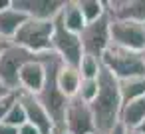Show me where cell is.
I'll use <instances>...</instances> for the list:
<instances>
[{
  "mask_svg": "<svg viewBox=\"0 0 145 134\" xmlns=\"http://www.w3.org/2000/svg\"><path fill=\"white\" fill-rule=\"evenodd\" d=\"M95 134H99V132H95Z\"/></svg>",
  "mask_w": 145,
  "mask_h": 134,
  "instance_id": "obj_33",
  "label": "cell"
},
{
  "mask_svg": "<svg viewBox=\"0 0 145 134\" xmlns=\"http://www.w3.org/2000/svg\"><path fill=\"white\" fill-rule=\"evenodd\" d=\"M97 82H99V90L95 100L89 104V108L93 112L95 130L99 134H109L121 120V110H123L121 88H119V80L107 68H101Z\"/></svg>",
  "mask_w": 145,
  "mask_h": 134,
  "instance_id": "obj_1",
  "label": "cell"
},
{
  "mask_svg": "<svg viewBox=\"0 0 145 134\" xmlns=\"http://www.w3.org/2000/svg\"><path fill=\"white\" fill-rule=\"evenodd\" d=\"M0 134H18V128L16 126H10L6 122H0Z\"/></svg>",
  "mask_w": 145,
  "mask_h": 134,
  "instance_id": "obj_25",
  "label": "cell"
},
{
  "mask_svg": "<svg viewBox=\"0 0 145 134\" xmlns=\"http://www.w3.org/2000/svg\"><path fill=\"white\" fill-rule=\"evenodd\" d=\"M56 20H38V18H28L26 24L18 30L14 36V44L26 48L28 52L40 56L46 52H52V36H54Z\"/></svg>",
  "mask_w": 145,
  "mask_h": 134,
  "instance_id": "obj_4",
  "label": "cell"
},
{
  "mask_svg": "<svg viewBox=\"0 0 145 134\" xmlns=\"http://www.w3.org/2000/svg\"><path fill=\"white\" fill-rule=\"evenodd\" d=\"M97 90H99V82H97V80H84V78H82L78 98H82L84 102L91 104V102L95 100V96H97Z\"/></svg>",
  "mask_w": 145,
  "mask_h": 134,
  "instance_id": "obj_22",
  "label": "cell"
},
{
  "mask_svg": "<svg viewBox=\"0 0 145 134\" xmlns=\"http://www.w3.org/2000/svg\"><path fill=\"white\" fill-rule=\"evenodd\" d=\"M4 122H6V124H10V126H16V128H20V126H24V124L28 122V118H26V110H24L22 102L18 100V94H16V102L12 104L10 112L6 114Z\"/></svg>",
  "mask_w": 145,
  "mask_h": 134,
  "instance_id": "obj_21",
  "label": "cell"
},
{
  "mask_svg": "<svg viewBox=\"0 0 145 134\" xmlns=\"http://www.w3.org/2000/svg\"><path fill=\"white\" fill-rule=\"evenodd\" d=\"M109 134H127V128H125V126L119 122V124H117V126H115V128H113Z\"/></svg>",
  "mask_w": 145,
  "mask_h": 134,
  "instance_id": "obj_27",
  "label": "cell"
},
{
  "mask_svg": "<svg viewBox=\"0 0 145 134\" xmlns=\"http://www.w3.org/2000/svg\"><path fill=\"white\" fill-rule=\"evenodd\" d=\"M143 120H145V96L123 104L121 120H119V122H121L127 130H137V128L143 124Z\"/></svg>",
  "mask_w": 145,
  "mask_h": 134,
  "instance_id": "obj_17",
  "label": "cell"
},
{
  "mask_svg": "<svg viewBox=\"0 0 145 134\" xmlns=\"http://www.w3.org/2000/svg\"><path fill=\"white\" fill-rule=\"evenodd\" d=\"M46 84V64L42 62V58L38 56L36 60L28 62L22 70H20V90L30 92V94H40V90ZM18 90V92H20Z\"/></svg>",
  "mask_w": 145,
  "mask_h": 134,
  "instance_id": "obj_13",
  "label": "cell"
},
{
  "mask_svg": "<svg viewBox=\"0 0 145 134\" xmlns=\"http://www.w3.org/2000/svg\"><path fill=\"white\" fill-rule=\"evenodd\" d=\"M10 94H14V92H12V90H10V88H8V86L2 82V80H0V98H4V96H10Z\"/></svg>",
  "mask_w": 145,
  "mask_h": 134,
  "instance_id": "obj_26",
  "label": "cell"
},
{
  "mask_svg": "<svg viewBox=\"0 0 145 134\" xmlns=\"http://www.w3.org/2000/svg\"><path fill=\"white\" fill-rule=\"evenodd\" d=\"M101 68H103V64H101V60H99V58L84 54L82 64H80V68H78V70H80V74H82V78H84V80H97V78H99V72H101Z\"/></svg>",
  "mask_w": 145,
  "mask_h": 134,
  "instance_id": "obj_20",
  "label": "cell"
},
{
  "mask_svg": "<svg viewBox=\"0 0 145 134\" xmlns=\"http://www.w3.org/2000/svg\"><path fill=\"white\" fill-rule=\"evenodd\" d=\"M141 56H143V60H145V50H143V52H141Z\"/></svg>",
  "mask_w": 145,
  "mask_h": 134,
  "instance_id": "obj_32",
  "label": "cell"
},
{
  "mask_svg": "<svg viewBox=\"0 0 145 134\" xmlns=\"http://www.w3.org/2000/svg\"><path fill=\"white\" fill-rule=\"evenodd\" d=\"M127 134H141V132H137V130H127Z\"/></svg>",
  "mask_w": 145,
  "mask_h": 134,
  "instance_id": "obj_31",
  "label": "cell"
},
{
  "mask_svg": "<svg viewBox=\"0 0 145 134\" xmlns=\"http://www.w3.org/2000/svg\"><path fill=\"white\" fill-rule=\"evenodd\" d=\"M36 58L38 56L28 52L26 48H22L14 42H8V46L2 52V58H0V80L12 92H18L20 90V70Z\"/></svg>",
  "mask_w": 145,
  "mask_h": 134,
  "instance_id": "obj_5",
  "label": "cell"
},
{
  "mask_svg": "<svg viewBox=\"0 0 145 134\" xmlns=\"http://www.w3.org/2000/svg\"><path fill=\"white\" fill-rule=\"evenodd\" d=\"M111 44L133 52L145 50V24L111 18Z\"/></svg>",
  "mask_w": 145,
  "mask_h": 134,
  "instance_id": "obj_8",
  "label": "cell"
},
{
  "mask_svg": "<svg viewBox=\"0 0 145 134\" xmlns=\"http://www.w3.org/2000/svg\"><path fill=\"white\" fill-rule=\"evenodd\" d=\"M64 6L66 0H14V8L38 20H56Z\"/></svg>",
  "mask_w": 145,
  "mask_h": 134,
  "instance_id": "obj_11",
  "label": "cell"
},
{
  "mask_svg": "<svg viewBox=\"0 0 145 134\" xmlns=\"http://www.w3.org/2000/svg\"><path fill=\"white\" fill-rule=\"evenodd\" d=\"M0 40H2V38H0Z\"/></svg>",
  "mask_w": 145,
  "mask_h": 134,
  "instance_id": "obj_34",
  "label": "cell"
},
{
  "mask_svg": "<svg viewBox=\"0 0 145 134\" xmlns=\"http://www.w3.org/2000/svg\"><path fill=\"white\" fill-rule=\"evenodd\" d=\"M52 50L64 60V64L80 68L82 58H84L82 38H80V34L70 32L58 18H56V28H54V36H52Z\"/></svg>",
  "mask_w": 145,
  "mask_h": 134,
  "instance_id": "obj_7",
  "label": "cell"
},
{
  "mask_svg": "<svg viewBox=\"0 0 145 134\" xmlns=\"http://www.w3.org/2000/svg\"><path fill=\"white\" fill-rule=\"evenodd\" d=\"M80 38H82L84 54L95 56L101 60L105 50L111 46V16H109V12L105 16H101L99 20L88 24L84 28V32L80 34Z\"/></svg>",
  "mask_w": 145,
  "mask_h": 134,
  "instance_id": "obj_6",
  "label": "cell"
},
{
  "mask_svg": "<svg viewBox=\"0 0 145 134\" xmlns=\"http://www.w3.org/2000/svg\"><path fill=\"white\" fill-rule=\"evenodd\" d=\"M18 100L22 102V106H24V110H26V118H28V122L34 124V126L40 130V134H52V130H54V122H52L48 110H46V108L42 106V102L38 100V96L20 90V92H18Z\"/></svg>",
  "mask_w": 145,
  "mask_h": 134,
  "instance_id": "obj_10",
  "label": "cell"
},
{
  "mask_svg": "<svg viewBox=\"0 0 145 134\" xmlns=\"http://www.w3.org/2000/svg\"><path fill=\"white\" fill-rule=\"evenodd\" d=\"M8 46V42L6 40H0V58H2V52H4V48Z\"/></svg>",
  "mask_w": 145,
  "mask_h": 134,
  "instance_id": "obj_29",
  "label": "cell"
},
{
  "mask_svg": "<svg viewBox=\"0 0 145 134\" xmlns=\"http://www.w3.org/2000/svg\"><path fill=\"white\" fill-rule=\"evenodd\" d=\"M119 88H121L123 104H127V102H131V100H137V98L145 96V76L123 80V82H119Z\"/></svg>",
  "mask_w": 145,
  "mask_h": 134,
  "instance_id": "obj_19",
  "label": "cell"
},
{
  "mask_svg": "<svg viewBox=\"0 0 145 134\" xmlns=\"http://www.w3.org/2000/svg\"><path fill=\"white\" fill-rule=\"evenodd\" d=\"M18 134H40V130H38L34 124L26 122L24 126H20V128H18Z\"/></svg>",
  "mask_w": 145,
  "mask_h": 134,
  "instance_id": "obj_24",
  "label": "cell"
},
{
  "mask_svg": "<svg viewBox=\"0 0 145 134\" xmlns=\"http://www.w3.org/2000/svg\"><path fill=\"white\" fill-rule=\"evenodd\" d=\"M52 134H70V132L66 130V126H54Z\"/></svg>",
  "mask_w": 145,
  "mask_h": 134,
  "instance_id": "obj_28",
  "label": "cell"
},
{
  "mask_svg": "<svg viewBox=\"0 0 145 134\" xmlns=\"http://www.w3.org/2000/svg\"><path fill=\"white\" fill-rule=\"evenodd\" d=\"M16 94H18V92H14V94H10V96H4V98H0V122H4L6 114L10 112L12 104L16 102Z\"/></svg>",
  "mask_w": 145,
  "mask_h": 134,
  "instance_id": "obj_23",
  "label": "cell"
},
{
  "mask_svg": "<svg viewBox=\"0 0 145 134\" xmlns=\"http://www.w3.org/2000/svg\"><path fill=\"white\" fill-rule=\"evenodd\" d=\"M137 132H141V134H145V120H143V124L137 128Z\"/></svg>",
  "mask_w": 145,
  "mask_h": 134,
  "instance_id": "obj_30",
  "label": "cell"
},
{
  "mask_svg": "<svg viewBox=\"0 0 145 134\" xmlns=\"http://www.w3.org/2000/svg\"><path fill=\"white\" fill-rule=\"evenodd\" d=\"M30 16L24 14L22 10L14 8V2H12V8L0 12V38L6 40V42H12L14 36L18 34V30L26 24Z\"/></svg>",
  "mask_w": 145,
  "mask_h": 134,
  "instance_id": "obj_14",
  "label": "cell"
},
{
  "mask_svg": "<svg viewBox=\"0 0 145 134\" xmlns=\"http://www.w3.org/2000/svg\"><path fill=\"white\" fill-rule=\"evenodd\" d=\"M78 4H80V10H82L88 24H91V22H95L101 16L107 14V2L105 0H78Z\"/></svg>",
  "mask_w": 145,
  "mask_h": 134,
  "instance_id": "obj_18",
  "label": "cell"
},
{
  "mask_svg": "<svg viewBox=\"0 0 145 134\" xmlns=\"http://www.w3.org/2000/svg\"><path fill=\"white\" fill-rule=\"evenodd\" d=\"M107 12L113 20L145 24V0H107Z\"/></svg>",
  "mask_w": 145,
  "mask_h": 134,
  "instance_id": "obj_12",
  "label": "cell"
},
{
  "mask_svg": "<svg viewBox=\"0 0 145 134\" xmlns=\"http://www.w3.org/2000/svg\"><path fill=\"white\" fill-rule=\"evenodd\" d=\"M80 84H82V74L78 68L74 66H68V64H62L60 70H58V86L60 90L64 92V96H68L70 100L78 96L80 92Z\"/></svg>",
  "mask_w": 145,
  "mask_h": 134,
  "instance_id": "obj_16",
  "label": "cell"
},
{
  "mask_svg": "<svg viewBox=\"0 0 145 134\" xmlns=\"http://www.w3.org/2000/svg\"><path fill=\"white\" fill-rule=\"evenodd\" d=\"M101 64L119 82L129 80V78L145 76V60H143L141 52H133V50L119 48V46H113V44L101 56Z\"/></svg>",
  "mask_w": 145,
  "mask_h": 134,
  "instance_id": "obj_3",
  "label": "cell"
},
{
  "mask_svg": "<svg viewBox=\"0 0 145 134\" xmlns=\"http://www.w3.org/2000/svg\"><path fill=\"white\" fill-rule=\"evenodd\" d=\"M58 20L74 34H82L84 28L88 26L82 10H80V4H78V0H66V6L62 10V14L58 16Z\"/></svg>",
  "mask_w": 145,
  "mask_h": 134,
  "instance_id": "obj_15",
  "label": "cell"
},
{
  "mask_svg": "<svg viewBox=\"0 0 145 134\" xmlns=\"http://www.w3.org/2000/svg\"><path fill=\"white\" fill-rule=\"evenodd\" d=\"M40 58L46 64V84L40 90L38 100L48 110L54 126H64V122H66V110H68V102H70V98L64 96V92L58 86V70L64 64V60L54 50L46 52V54H40Z\"/></svg>",
  "mask_w": 145,
  "mask_h": 134,
  "instance_id": "obj_2",
  "label": "cell"
},
{
  "mask_svg": "<svg viewBox=\"0 0 145 134\" xmlns=\"http://www.w3.org/2000/svg\"><path fill=\"white\" fill-rule=\"evenodd\" d=\"M66 130L70 134H95V120H93V112L89 108L88 102H84L82 98H72L68 102V110H66V122H64Z\"/></svg>",
  "mask_w": 145,
  "mask_h": 134,
  "instance_id": "obj_9",
  "label": "cell"
}]
</instances>
